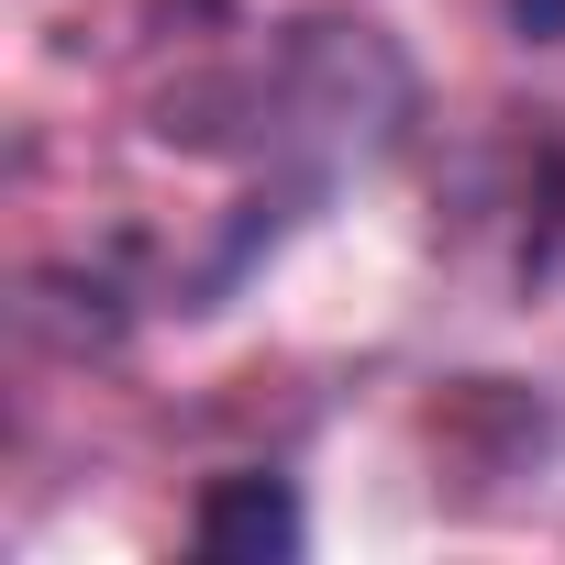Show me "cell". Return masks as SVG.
I'll use <instances>...</instances> for the list:
<instances>
[{
    "label": "cell",
    "mask_w": 565,
    "mask_h": 565,
    "mask_svg": "<svg viewBox=\"0 0 565 565\" xmlns=\"http://www.w3.org/2000/svg\"><path fill=\"white\" fill-rule=\"evenodd\" d=\"M189 543H200V554H222V565H289V554L311 543V521H300V488H289V477L233 466V477H211V488H200Z\"/></svg>",
    "instance_id": "cell-1"
},
{
    "label": "cell",
    "mask_w": 565,
    "mask_h": 565,
    "mask_svg": "<svg viewBox=\"0 0 565 565\" xmlns=\"http://www.w3.org/2000/svg\"><path fill=\"white\" fill-rule=\"evenodd\" d=\"M510 23H521L532 45H554V34H565V0H510Z\"/></svg>",
    "instance_id": "cell-2"
}]
</instances>
